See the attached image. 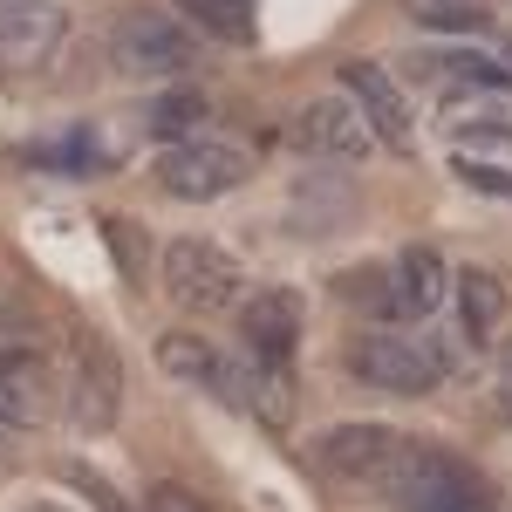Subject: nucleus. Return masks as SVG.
I'll use <instances>...</instances> for the list:
<instances>
[{
    "label": "nucleus",
    "mask_w": 512,
    "mask_h": 512,
    "mask_svg": "<svg viewBox=\"0 0 512 512\" xmlns=\"http://www.w3.org/2000/svg\"><path fill=\"white\" fill-rule=\"evenodd\" d=\"M424 76H437V82H478V89H506L512 69L485 62V55H431V62H424Z\"/></svg>",
    "instance_id": "19"
},
{
    "label": "nucleus",
    "mask_w": 512,
    "mask_h": 512,
    "mask_svg": "<svg viewBox=\"0 0 512 512\" xmlns=\"http://www.w3.org/2000/svg\"><path fill=\"white\" fill-rule=\"evenodd\" d=\"M294 137L315 151V158H369V144H376V130L362 123V110H355L349 96H321V103H308L301 110V123H294Z\"/></svg>",
    "instance_id": "12"
},
{
    "label": "nucleus",
    "mask_w": 512,
    "mask_h": 512,
    "mask_svg": "<svg viewBox=\"0 0 512 512\" xmlns=\"http://www.w3.org/2000/svg\"><path fill=\"white\" fill-rule=\"evenodd\" d=\"M342 89H349V103L362 110V123L390 144V151H417V123H410V103H403V89H396L376 62H349L342 69Z\"/></svg>",
    "instance_id": "9"
},
{
    "label": "nucleus",
    "mask_w": 512,
    "mask_h": 512,
    "mask_svg": "<svg viewBox=\"0 0 512 512\" xmlns=\"http://www.w3.org/2000/svg\"><path fill=\"white\" fill-rule=\"evenodd\" d=\"M164 287H171L178 308L219 315V308L239 301V267H233V253L212 246V239H171L164 246Z\"/></svg>",
    "instance_id": "4"
},
{
    "label": "nucleus",
    "mask_w": 512,
    "mask_h": 512,
    "mask_svg": "<svg viewBox=\"0 0 512 512\" xmlns=\"http://www.w3.org/2000/svg\"><path fill=\"white\" fill-rule=\"evenodd\" d=\"M506 376H512V369H506Z\"/></svg>",
    "instance_id": "27"
},
{
    "label": "nucleus",
    "mask_w": 512,
    "mask_h": 512,
    "mask_svg": "<svg viewBox=\"0 0 512 512\" xmlns=\"http://www.w3.org/2000/svg\"><path fill=\"white\" fill-rule=\"evenodd\" d=\"M349 369H355V383H369V390L424 396V390H437V383H444L451 355L437 349L431 335L376 328V335H355V342H349Z\"/></svg>",
    "instance_id": "2"
},
{
    "label": "nucleus",
    "mask_w": 512,
    "mask_h": 512,
    "mask_svg": "<svg viewBox=\"0 0 512 512\" xmlns=\"http://www.w3.org/2000/svg\"><path fill=\"white\" fill-rule=\"evenodd\" d=\"M123 410V362L110 349L103 328H82L76 335V383H69V417L82 437H103Z\"/></svg>",
    "instance_id": "5"
},
{
    "label": "nucleus",
    "mask_w": 512,
    "mask_h": 512,
    "mask_svg": "<svg viewBox=\"0 0 512 512\" xmlns=\"http://www.w3.org/2000/svg\"><path fill=\"white\" fill-rule=\"evenodd\" d=\"M396 444H403V437L383 431V424H342V431L321 437V465L335 478H349V485H383Z\"/></svg>",
    "instance_id": "13"
},
{
    "label": "nucleus",
    "mask_w": 512,
    "mask_h": 512,
    "mask_svg": "<svg viewBox=\"0 0 512 512\" xmlns=\"http://www.w3.org/2000/svg\"><path fill=\"white\" fill-rule=\"evenodd\" d=\"M239 335H246V355L260 369H287V355L301 342V294H287V287L253 294L246 315H239Z\"/></svg>",
    "instance_id": "10"
},
{
    "label": "nucleus",
    "mask_w": 512,
    "mask_h": 512,
    "mask_svg": "<svg viewBox=\"0 0 512 512\" xmlns=\"http://www.w3.org/2000/svg\"><path fill=\"white\" fill-rule=\"evenodd\" d=\"M185 14H192L205 35L233 41V48H246L253 41V28H260V14H253V0H178Z\"/></svg>",
    "instance_id": "17"
},
{
    "label": "nucleus",
    "mask_w": 512,
    "mask_h": 512,
    "mask_svg": "<svg viewBox=\"0 0 512 512\" xmlns=\"http://www.w3.org/2000/svg\"><path fill=\"white\" fill-rule=\"evenodd\" d=\"M383 492L396 499V512H499L492 485L458 465L451 451H431V444H396L390 472H383Z\"/></svg>",
    "instance_id": "1"
},
{
    "label": "nucleus",
    "mask_w": 512,
    "mask_h": 512,
    "mask_svg": "<svg viewBox=\"0 0 512 512\" xmlns=\"http://www.w3.org/2000/svg\"><path fill=\"white\" fill-rule=\"evenodd\" d=\"M69 35V14L55 0H0V69H35Z\"/></svg>",
    "instance_id": "7"
},
{
    "label": "nucleus",
    "mask_w": 512,
    "mask_h": 512,
    "mask_svg": "<svg viewBox=\"0 0 512 512\" xmlns=\"http://www.w3.org/2000/svg\"><path fill=\"white\" fill-rule=\"evenodd\" d=\"M55 410V376L35 349H0V431H28Z\"/></svg>",
    "instance_id": "11"
},
{
    "label": "nucleus",
    "mask_w": 512,
    "mask_h": 512,
    "mask_svg": "<svg viewBox=\"0 0 512 512\" xmlns=\"http://www.w3.org/2000/svg\"><path fill=\"white\" fill-rule=\"evenodd\" d=\"M458 315H465V335L472 342H492L499 335V321H506V287L492 267H465L458 274Z\"/></svg>",
    "instance_id": "15"
},
{
    "label": "nucleus",
    "mask_w": 512,
    "mask_h": 512,
    "mask_svg": "<svg viewBox=\"0 0 512 512\" xmlns=\"http://www.w3.org/2000/svg\"><path fill=\"white\" fill-rule=\"evenodd\" d=\"M21 512H62V506H48V499H41V506H21Z\"/></svg>",
    "instance_id": "26"
},
{
    "label": "nucleus",
    "mask_w": 512,
    "mask_h": 512,
    "mask_svg": "<svg viewBox=\"0 0 512 512\" xmlns=\"http://www.w3.org/2000/svg\"><path fill=\"white\" fill-rule=\"evenodd\" d=\"M246 151H233V144H205V137H185V144H164L158 158V185L171 198H192V205H205V198L233 192V185H246Z\"/></svg>",
    "instance_id": "6"
},
{
    "label": "nucleus",
    "mask_w": 512,
    "mask_h": 512,
    "mask_svg": "<svg viewBox=\"0 0 512 512\" xmlns=\"http://www.w3.org/2000/svg\"><path fill=\"white\" fill-rule=\"evenodd\" d=\"M144 130H151V137H164V144H185V137H198V130H205V96H192V89L158 96V103H151V117H144Z\"/></svg>",
    "instance_id": "18"
},
{
    "label": "nucleus",
    "mask_w": 512,
    "mask_h": 512,
    "mask_svg": "<svg viewBox=\"0 0 512 512\" xmlns=\"http://www.w3.org/2000/svg\"><path fill=\"white\" fill-rule=\"evenodd\" d=\"M110 62H117V76L171 82L198 62V41L164 7H130V14H117V28H110Z\"/></svg>",
    "instance_id": "3"
},
{
    "label": "nucleus",
    "mask_w": 512,
    "mask_h": 512,
    "mask_svg": "<svg viewBox=\"0 0 512 512\" xmlns=\"http://www.w3.org/2000/svg\"><path fill=\"white\" fill-rule=\"evenodd\" d=\"M458 178L472 185V192H492V198H512V171H492L485 158H465L458 164Z\"/></svg>",
    "instance_id": "23"
},
{
    "label": "nucleus",
    "mask_w": 512,
    "mask_h": 512,
    "mask_svg": "<svg viewBox=\"0 0 512 512\" xmlns=\"http://www.w3.org/2000/svg\"><path fill=\"white\" fill-rule=\"evenodd\" d=\"M35 164H41V171L89 178V171H110V151H103L89 130H69V137H48V144H35Z\"/></svg>",
    "instance_id": "16"
},
{
    "label": "nucleus",
    "mask_w": 512,
    "mask_h": 512,
    "mask_svg": "<svg viewBox=\"0 0 512 512\" xmlns=\"http://www.w3.org/2000/svg\"><path fill=\"white\" fill-rule=\"evenodd\" d=\"M144 512H205V506H198L185 485H151L144 492Z\"/></svg>",
    "instance_id": "24"
},
{
    "label": "nucleus",
    "mask_w": 512,
    "mask_h": 512,
    "mask_svg": "<svg viewBox=\"0 0 512 512\" xmlns=\"http://www.w3.org/2000/svg\"><path fill=\"white\" fill-rule=\"evenodd\" d=\"M69 478H76V485H82V492H89V499H96L103 512H123V506H117V492H110V485H103L96 472H82V465H69Z\"/></svg>",
    "instance_id": "25"
},
{
    "label": "nucleus",
    "mask_w": 512,
    "mask_h": 512,
    "mask_svg": "<svg viewBox=\"0 0 512 512\" xmlns=\"http://www.w3.org/2000/svg\"><path fill=\"white\" fill-rule=\"evenodd\" d=\"M417 21H431V28H485L492 21V7L485 0H403Z\"/></svg>",
    "instance_id": "20"
},
{
    "label": "nucleus",
    "mask_w": 512,
    "mask_h": 512,
    "mask_svg": "<svg viewBox=\"0 0 512 512\" xmlns=\"http://www.w3.org/2000/svg\"><path fill=\"white\" fill-rule=\"evenodd\" d=\"M396 315H410V321H424L444 301V260H437L431 246H403V260H396Z\"/></svg>",
    "instance_id": "14"
},
{
    "label": "nucleus",
    "mask_w": 512,
    "mask_h": 512,
    "mask_svg": "<svg viewBox=\"0 0 512 512\" xmlns=\"http://www.w3.org/2000/svg\"><path fill=\"white\" fill-rule=\"evenodd\" d=\"M158 362L178 376V383H198V390L219 396V403L246 410V369H233V362L212 349L205 335H192V328H171V335L158 342Z\"/></svg>",
    "instance_id": "8"
},
{
    "label": "nucleus",
    "mask_w": 512,
    "mask_h": 512,
    "mask_svg": "<svg viewBox=\"0 0 512 512\" xmlns=\"http://www.w3.org/2000/svg\"><path fill=\"white\" fill-rule=\"evenodd\" d=\"M342 294L349 301H362V308H376V315H396V287L383 267H355L349 280H342Z\"/></svg>",
    "instance_id": "21"
},
{
    "label": "nucleus",
    "mask_w": 512,
    "mask_h": 512,
    "mask_svg": "<svg viewBox=\"0 0 512 512\" xmlns=\"http://www.w3.org/2000/svg\"><path fill=\"white\" fill-rule=\"evenodd\" d=\"M458 151H465V158H485V151H512V117L458 123Z\"/></svg>",
    "instance_id": "22"
}]
</instances>
